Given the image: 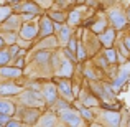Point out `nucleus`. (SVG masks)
<instances>
[{
  "label": "nucleus",
  "mask_w": 130,
  "mask_h": 127,
  "mask_svg": "<svg viewBox=\"0 0 130 127\" xmlns=\"http://www.w3.org/2000/svg\"><path fill=\"white\" fill-rule=\"evenodd\" d=\"M13 111V106L10 104V102H0V112H5V114H8V112Z\"/></svg>",
  "instance_id": "nucleus-1"
},
{
  "label": "nucleus",
  "mask_w": 130,
  "mask_h": 127,
  "mask_svg": "<svg viewBox=\"0 0 130 127\" xmlns=\"http://www.w3.org/2000/svg\"><path fill=\"white\" fill-rule=\"evenodd\" d=\"M64 119H66V121H71V124H79V119L73 114H64Z\"/></svg>",
  "instance_id": "nucleus-2"
},
{
  "label": "nucleus",
  "mask_w": 130,
  "mask_h": 127,
  "mask_svg": "<svg viewBox=\"0 0 130 127\" xmlns=\"http://www.w3.org/2000/svg\"><path fill=\"white\" fill-rule=\"evenodd\" d=\"M46 94H48V97H50L51 101H53V99H54V92H53V88H51V86H50V88L46 89Z\"/></svg>",
  "instance_id": "nucleus-3"
},
{
  "label": "nucleus",
  "mask_w": 130,
  "mask_h": 127,
  "mask_svg": "<svg viewBox=\"0 0 130 127\" xmlns=\"http://www.w3.org/2000/svg\"><path fill=\"white\" fill-rule=\"evenodd\" d=\"M61 88H63V91H64V94H68V96H69V86H68L66 83H61Z\"/></svg>",
  "instance_id": "nucleus-4"
},
{
  "label": "nucleus",
  "mask_w": 130,
  "mask_h": 127,
  "mask_svg": "<svg viewBox=\"0 0 130 127\" xmlns=\"http://www.w3.org/2000/svg\"><path fill=\"white\" fill-rule=\"evenodd\" d=\"M125 78H127V74H122V76H120V78L117 79V83H115V86H120V84H122V83L125 81Z\"/></svg>",
  "instance_id": "nucleus-5"
},
{
  "label": "nucleus",
  "mask_w": 130,
  "mask_h": 127,
  "mask_svg": "<svg viewBox=\"0 0 130 127\" xmlns=\"http://www.w3.org/2000/svg\"><path fill=\"white\" fill-rule=\"evenodd\" d=\"M7 60H8V54H7V53H2V54H0V63H5Z\"/></svg>",
  "instance_id": "nucleus-6"
},
{
  "label": "nucleus",
  "mask_w": 130,
  "mask_h": 127,
  "mask_svg": "<svg viewBox=\"0 0 130 127\" xmlns=\"http://www.w3.org/2000/svg\"><path fill=\"white\" fill-rule=\"evenodd\" d=\"M0 91H3V92H12V91H17V88H0Z\"/></svg>",
  "instance_id": "nucleus-7"
},
{
  "label": "nucleus",
  "mask_w": 130,
  "mask_h": 127,
  "mask_svg": "<svg viewBox=\"0 0 130 127\" xmlns=\"http://www.w3.org/2000/svg\"><path fill=\"white\" fill-rule=\"evenodd\" d=\"M5 121H7L5 116H0V124H5Z\"/></svg>",
  "instance_id": "nucleus-8"
},
{
  "label": "nucleus",
  "mask_w": 130,
  "mask_h": 127,
  "mask_svg": "<svg viewBox=\"0 0 130 127\" xmlns=\"http://www.w3.org/2000/svg\"><path fill=\"white\" fill-rule=\"evenodd\" d=\"M127 45H128V48H130V40H127Z\"/></svg>",
  "instance_id": "nucleus-9"
}]
</instances>
